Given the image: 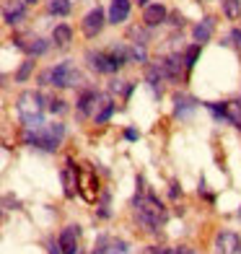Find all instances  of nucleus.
Listing matches in <instances>:
<instances>
[{"instance_id":"1","label":"nucleus","mask_w":241,"mask_h":254,"mask_svg":"<svg viewBox=\"0 0 241 254\" xmlns=\"http://www.w3.org/2000/svg\"><path fill=\"white\" fill-rule=\"evenodd\" d=\"M135 215L145 231H156L158 226L166 223V207L158 202L153 192H143L135 197Z\"/></svg>"},{"instance_id":"2","label":"nucleus","mask_w":241,"mask_h":254,"mask_svg":"<svg viewBox=\"0 0 241 254\" xmlns=\"http://www.w3.org/2000/svg\"><path fill=\"white\" fill-rule=\"evenodd\" d=\"M62 137H65V125L52 122V125H42V127H37V130L26 127L24 143L37 145V148H42V151H55V148L62 143Z\"/></svg>"},{"instance_id":"3","label":"nucleus","mask_w":241,"mask_h":254,"mask_svg":"<svg viewBox=\"0 0 241 254\" xmlns=\"http://www.w3.org/2000/svg\"><path fill=\"white\" fill-rule=\"evenodd\" d=\"M42 94L39 91H24V94L18 96V104H16V109L21 114V120H24V127H31V130H37V127L44 125L42 120V109H44V104H42Z\"/></svg>"},{"instance_id":"4","label":"nucleus","mask_w":241,"mask_h":254,"mask_svg":"<svg viewBox=\"0 0 241 254\" xmlns=\"http://www.w3.org/2000/svg\"><path fill=\"white\" fill-rule=\"evenodd\" d=\"M42 83H50V86H57V88H67V86H75L80 80V73L75 70V65L70 63H60L57 67H50L47 73L39 75Z\"/></svg>"},{"instance_id":"5","label":"nucleus","mask_w":241,"mask_h":254,"mask_svg":"<svg viewBox=\"0 0 241 254\" xmlns=\"http://www.w3.org/2000/svg\"><path fill=\"white\" fill-rule=\"evenodd\" d=\"M78 192L91 205L99 197V179H96V171L91 169V164H80V169H78Z\"/></svg>"},{"instance_id":"6","label":"nucleus","mask_w":241,"mask_h":254,"mask_svg":"<svg viewBox=\"0 0 241 254\" xmlns=\"http://www.w3.org/2000/svg\"><path fill=\"white\" fill-rule=\"evenodd\" d=\"M104 24H107V18H104V10H101L99 5L91 10V13L83 18V34L88 39H94V37H99L101 34V29H104Z\"/></svg>"},{"instance_id":"7","label":"nucleus","mask_w":241,"mask_h":254,"mask_svg":"<svg viewBox=\"0 0 241 254\" xmlns=\"http://www.w3.org/2000/svg\"><path fill=\"white\" fill-rule=\"evenodd\" d=\"M239 247H241V241L234 231H221L215 236V254H236Z\"/></svg>"},{"instance_id":"8","label":"nucleus","mask_w":241,"mask_h":254,"mask_svg":"<svg viewBox=\"0 0 241 254\" xmlns=\"http://www.w3.org/2000/svg\"><path fill=\"white\" fill-rule=\"evenodd\" d=\"M184 60L181 57H177V55H171V57H166V60H161V70H164V75L169 78V80H181V75H184Z\"/></svg>"},{"instance_id":"9","label":"nucleus","mask_w":241,"mask_h":254,"mask_svg":"<svg viewBox=\"0 0 241 254\" xmlns=\"http://www.w3.org/2000/svg\"><path fill=\"white\" fill-rule=\"evenodd\" d=\"M78 234H80V228L78 226H65L62 228V234H60V249L62 254H78Z\"/></svg>"},{"instance_id":"10","label":"nucleus","mask_w":241,"mask_h":254,"mask_svg":"<svg viewBox=\"0 0 241 254\" xmlns=\"http://www.w3.org/2000/svg\"><path fill=\"white\" fill-rule=\"evenodd\" d=\"M13 42H16V47H18V50H24L26 55H44V52L50 50V44L44 42V39H39V37H29V39L16 37Z\"/></svg>"},{"instance_id":"11","label":"nucleus","mask_w":241,"mask_h":254,"mask_svg":"<svg viewBox=\"0 0 241 254\" xmlns=\"http://www.w3.org/2000/svg\"><path fill=\"white\" fill-rule=\"evenodd\" d=\"M166 16H169V10H166V5H161V3L145 5V10H143V21H145V26H158V24H164Z\"/></svg>"},{"instance_id":"12","label":"nucleus","mask_w":241,"mask_h":254,"mask_svg":"<svg viewBox=\"0 0 241 254\" xmlns=\"http://www.w3.org/2000/svg\"><path fill=\"white\" fill-rule=\"evenodd\" d=\"M60 179H62V187H65V194L67 197H73L75 194V184H78V169L70 164V161H67V164L62 166V171H60Z\"/></svg>"},{"instance_id":"13","label":"nucleus","mask_w":241,"mask_h":254,"mask_svg":"<svg viewBox=\"0 0 241 254\" xmlns=\"http://www.w3.org/2000/svg\"><path fill=\"white\" fill-rule=\"evenodd\" d=\"M99 94L96 91H83L80 94V99H78V112L83 114V117H88V114H94L96 117V107H99Z\"/></svg>"},{"instance_id":"14","label":"nucleus","mask_w":241,"mask_h":254,"mask_svg":"<svg viewBox=\"0 0 241 254\" xmlns=\"http://www.w3.org/2000/svg\"><path fill=\"white\" fill-rule=\"evenodd\" d=\"M130 16V0H112L109 5V24H122Z\"/></svg>"},{"instance_id":"15","label":"nucleus","mask_w":241,"mask_h":254,"mask_svg":"<svg viewBox=\"0 0 241 254\" xmlns=\"http://www.w3.org/2000/svg\"><path fill=\"white\" fill-rule=\"evenodd\" d=\"M213 29H215V21L208 16V18H202L197 26H194V42L197 44H202V42H210V37H213Z\"/></svg>"},{"instance_id":"16","label":"nucleus","mask_w":241,"mask_h":254,"mask_svg":"<svg viewBox=\"0 0 241 254\" xmlns=\"http://www.w3.org/2000/svg\"><path fill=\"white\" fill-rule=\"evenodd\" d=\"M3 18H5V24H18V21H24L26 18V8H24V0L21 3H13V5H5L3 10Z\"/></svg>"},{"instance_id":"17","label":"nucleus","mask_w":241,"mask_h":254,"mask_svg":"<svg viewBox=\"0 0 241 254\" xmlns=\"http://www.w3.org/2000/svg\"><path fill=\"white\" fill-rule=\"evenodd\" d=\"M73 39V29L70 26H65V24H60V26H55V31H52V42L57 44V47H65L67 42Z\"/></svg>"},{"instance_id":"18","label":"nucleus","mask_w":241,"mask_h":254,"mask_svg":"<svg viewBox=\"0 0 241 254\" xmlns=\"http://www.w3.org/2000/svg\"><path fill=\"white\" fill-rule=\"evenodd\" d=\"M145 78H148V83H151L153 91H161V88H158V80L164 78V70H161V65H148Z\"/></svg>"},{"instance_id":"19","label":"nucleus","mask_w":241,"mask_h":254,"mask_svg":"<svg viewBox=\"0 0 241 254\" xmlns=\"http://www.w3.org/2000/svg\"><path fill=\"white\" fill-rule=\"evenodd\" d=\"M223 13L231 21H236L241 16V0H223Z\"/></svg>"},{"instance_id":"20","label":"nucleus","mask_w":241,"mask_h":254,"mask_svg":"<svg viewBox=\"0 0 241 254\" xmlns=\"http://www.w3.org/2000/svg\"><path fill=\"white\" fill-rule=\"evenodd\" d=\"M50 13L67 16V13H70V0H50Z\"/></svg>"},{"instance_id":"21","label":"nucleus","mask_w":241,"mask_h":254,"mask_svg":"<svg viewBox=\"0 0 241 254\" xmlns=\"http://www.w3.org/2000/svg\"><path fill=\"white\" fill-rule=\"evenodd\" d=\"M112 112H114V104H112V101H104V109H101V112L96 114V117H94V120H96V125H104V122L112 117Z\"/></svg>"},{"instance_id":"22","label":"nucleus","mask_w":241,"mask_h":254,"mask_svg":"<svg viewBox=\"0 0 241 254\" xmlns=\"http://www.w3.org/2000/svg\"><path fill=\"white\" fill-rule=\"evenodd\" d=\"M197 55H200V44H192V47L187 50V55H184V63H187V67H192L194 63H197Z\"/></svg>"},{"instance_id":"23","label":"nucleus","mask_w":241,"mask_h":254,"mask_svg":"<svg viewBox=\"0 0 241 254\" xmlns=\"http://www.w3.org/2000/svg\"><path fill=\"white\" fill-rule=\"evenodd\" d=\"M31 67H34V63L29 60V63H24V65H21V70L16 73V80H21V83H24V80L31 75Z\"/></svg>"},{"instance_id":"24","label":"nucleus","mask_w":241,"mask_h":254,"mask_svg":"<svg viewBox=\"0 0 241 254\" xmlns=\"http://www.w3.org/2000/svg\"><path fill=\"white\" fill-rule=\"evenodd\" d=\"M130 60H140V63H145V47L140 44V47H130Z\"/></svg>"},{"instance_id":"25","label":"nucleus","mask_w":241,"mask_h":254,"mask_svg":"<svg viewBox=\"0 0 241 254\" xmlns=\"http://www.w3.org/2000/svg\"><path fill=\"white\" fill-rule=\"evenodd\" d=\"M187 109H192V101L184 96H177V114H184Z\"/></svg>"},{"instance_id":"26","label":"nucleus","mask_w":241,"mask_h":254,"mask_svg":"<svg viewBox=\"0 0 241 254\" xmlns=\"http://www.w3.org/2000/svg\"><path fill=\"white\" fill-rule=\"evenodd\" d=\"M50 112H52V114L65 112V101H62V99H52V101H50Z\"/></svg>"},{"instance_id":"27","label":"nucleus","mask_w":241,"mask_h":254,"mask_svg":"<svg viewBox=\"0 0 241 254\" xmlns=\"http://www.w3.org/2000/svg\"><path fill=\"white\" fill-rule=\"evenodd\" d=\"M174 254H194L192 247H174Z\"/></svg>"},{"instance_id":"28","label":"nucleus","mask_w":241,"mask_h":254,"mask_svg":"<svg viewBox=\"0 0 241 254\" xmlns=\"http://www.w3.org/2000/svg\"><path fill=\"white\" fill-rule=\"evenodd\" d=\"M234 39H236V42H234L236 47H241V31H239V29H234Z\"/></svg>"},{"instance_id":"29","label":"nucleus","mask_w":241,"mask_h":254,"mask_svg":"<svg viewBox=\"0 0 241 254\" xmlns=\"http://www.w3.org/2000/svg\"><path fill=\"white\" fill-rule=\"evenodd\" d=\"M24 3H34V0H24Z\"/></svg>"},{"instance_id":"30","label":"nucleus","mask_w":241,"mask_h":254,"mask_svg":"<svg viewBox=\"0 0 241 254\" xmlns=\"http://www.w3.org/2000/svg\"><path fill=\"white\" fill-rule=\"evenodd\" d=\"M137 3H145V0H137Z\"/></svg>"},{"instance_id":"31","label":"nucleus","mask_w":241,"mask_h":254,"mask_svg":"<svg viewBox=\"0 0 241 254\" xmlns=\"http://www.w3.org/2000/svg\"><path fill=\"white\" fill-rule=\"evenodd\" d=\"M239 218H241V210H239Z\"/></svg>"}]
</instances>
